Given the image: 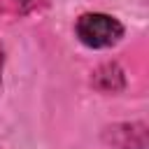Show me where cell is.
<instances>
[{
	"mask_svg": "<svg viewBox=\"0 0 149 149\" xmlns=\"http://www.w3.org/2000/svg\"><path fill=\"white\" fill-rule=\"evenodd\" d=\"M102 140L116 149H147V126L135 123H114L102 130Z\"/></svg>",
	"mask_w": 149,
	"mask_h": 149,
	"instance_id": "7a4b0ae2",
	"label": "cell"
},
{
	"mask_svg": "<svg viewBox=\"0 0 149 149\" xmlns=\"http://www.w3.org/2000/svg\"><path fill=\"white\" fill-rule=\"evenodd\" d=\"M91 84L102 91V93H116L126 86V79H123V70L116 65V63H105L100 65L95 72H93V79Z\"/></svg>",
	"mask_w": 149,
	"mask_h": 149,
	"instance_id": "3957f363",
	"label": "cell"
},
{
	"mask_svg": "<svg viewBox=\"0 0 149 149\" xmlns=\"http://www.w3.org/2000/svg\"><path fill=\"white\" fill-rule=\"evenodd\" d=\"M74 33L81 44H86L91 49H107V47H114L123 37V26L119 19H114L109 14L88 12L77 19Z\"/></svg>",
	"mask_w": 149,
	"mask_h": 149,
	"instance_id": "6da1fadb",
	"label": "cell"
},
{
	"mask_svg": "<svg viewBox=\"0 0 149 149\" xmlns=\"http://www.w3.org/2000/svg\"><path fill=\"white\" fill-rule=\"evenodd\" d=\"M2 63H5V49H2V44H0V74H2Z\"/></svg>",
	"mask_w": 149,
	"mask_h": 149,
	"instance_id": "277c9868",
	"label": "cell"
}]
</instances>
